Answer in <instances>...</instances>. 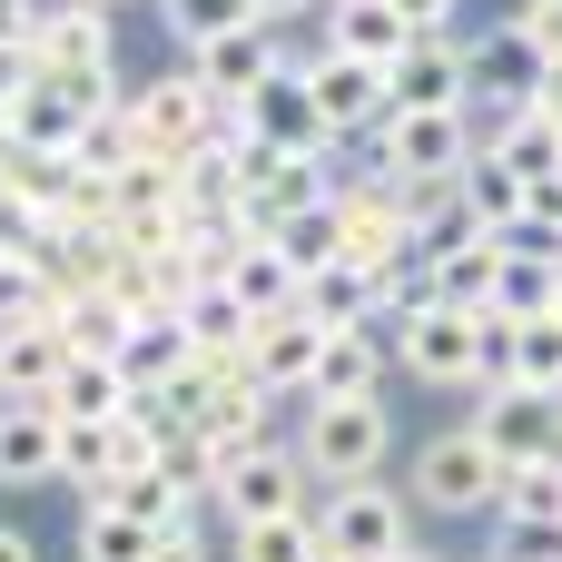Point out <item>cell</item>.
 <instances>
[{
  "label": "cell",
  "mask_w": 562,
  "mask_h": 562,
  "mask_svg": "<svg viewBox=\"0 0 562 562\" xmlns=\"http://www.w3.org/2000/svg\"><path fill=\"white\" fill-rule=\"evenodd\" d=\"M553 49L524 30V20H494V30H474L464 40V109H474V138L494 148V128L504 119H524V109H543V89H553Z\"/></svg>",
  "instance_id": "obj_1"
},
{
  "label": "cell",
  "mask_w": 562,
  "mask_h": 562,
  "mask_svg": "<svg viewBox=\"0 0 562 562\" xmlns=\"http://www.w3.org/2000/svg\"><path fill=\"white\" fill-rule=\"evenodd\" d=\"M296 454H306V484H326V494H346V484H385L395 405H385V395H356V405H296Z\"/></svg>",
  "instance_id": "obj_2"
},
{
  "label": "cell",
  "mask_w": 562,
  "mask_h": 562,
  "mask_svg": "<svg viewBox=\"0 0 562 562\" xmlns=\"http://www.w3.org/2000/svg\"><path fill=\"white\" fill-rule=\"evenodd\" d=\"M128 128H138V148H158V158H188V168H198V158H217L247 119H237L198 69H158L148 89H128Z\"/></svg>",
  "instance_id": "obj_3"
},
{
  "label": "cell",
  "mask_w": 562,
  "mask_h": 562,
  "mask_svg": "<svg viewBox=\"0 0 562 562\" xmlns=\"http://www.w3.org/2000/svg\"><path fill=\"white\" fill-rule=\"evenodd\" d=\"M405 504H415V514H445V524H464V514L494 524V504H504V454H494L474 425H445V435L415 445V464H405Z\"/></svg>",
  "instance_id": "obj_4"
},
{
  "label": "cell",
  "mask_w": 562,
  "mask_h": 562,
  "mask_svg": "<svg viewBox=\"0 0 562 562\" xmlns=\"http://www.w3.org/2000/svg\"><path fill=\"white\" fill-rule=\"evenodd\" d=\"M168 395H178V425H188V435H198V445H207L217 464L277 435V395H267V385H257L247 366H188V375H178Z\"/></svg>",
  "instance_id": "obj_5"
},
{
  "label": "cell",
  "mask_w": 562,
  "mask_h": 562,
  "mask_svg": "<svg viewBox=\"0 0 562 562\" xmlns=\"http://www.w3.org/2000/svg\"><path fill=\"white\" fill-rule=\"evenodd\" d=\"M484 158V138H474V109H395L375 138H366V168H385V178H464Z\"/></svg>",
  "instance_id": "obj_6"
},
{
  "label": "cell",
  "mask_w": 562,
  "mask_h": 562,
  "mask_svg": "<svg viewBox=\"0 0 562 562\" xmlns=\"http://www.w3.org/2000/svg\"><path fill=\"white\" fill-rule=\"evenodd\" d=\"M286 514H306V454H296V435H267V445H247V454L217 464V524L227 533L286 524Z\"/></svg>",
  "instance_id": "obj_7"
},
{
  "label": "cell",
  "mask_w": 562,
  "mask_h": 562,
  "mask_svg": "<svg viewBox=\"0 0 562 562\" xmlns=\"http://www.w3.org/2000/svg\"><path fill=\"white\" fill-rule=\"evenodd\" d=\"M336 217H346V257L356 267H375V277H405L415 267V207H405V188L385 168L336 178Z\"/></svg>",
  "instance_id": "obj_8"
},
{
  "label": "cell",
  "mask_w": 562,
  "mask_h": 562,
  "mask_svg": "<svg viewBox=\"0 0 562 562\" xmlns=\"http://www.w3.org/2000/svg\"><path fill=\"white\" fill-rule=\"evenodd\" d=\"M316 543L336 562H405L415 553V504L385 494V484H346L316 504Z\"/></svg>",
  "instance_id": "obj_9"
},
{
  "label": "cell",
  "mask_w": 562,
  "mask_h": 562,
  "mask_svg": "<svg viewBox=\"0 0 562 562\" xmlns=\"http://www.w3.org/2000/svg\"><path fill=\"white\" fill-rule=\"evenodd\" d=\"M395 375L405 385H435V395H474L484 385V316L425 306L415 326H395Z\"/></svg>",
  "instance_id": "obj_10"
},
{
  "label": "cell",
  "mask_w": 562,
  "mask_h": 562,
  "mask_svg": "<svg viewBox=\"0 0 562 562\" xmlns=\"http://www.w3.org/2000/svg\"><path fill=\"white\" fill-rule=\"evenodd\" d=\"M306 99H316V128H326L336 148H366V138L395 119V89H385V69H366V59H336V49H316V59H306Z\"/></svg>",
  "instance_id": "obj_11"
},
{
  "label": "cell",
  "mask_w": 562,
  "mask_h": 562,
  "mask_svg": "<svg viewBox=\"0 0 562 562\" xmlns=\"http://www.w3.org/2000/svg\"><path fill=\"white\" fill-rule=\"evenodd\" d=\"M464 425H474V435L504 454V474L553 464V454H562V395H533V385H484Z\"/></svg>",
  "instance_id": "obj_12"
},
{
  "label": "cell",
  "mask_w": 562,
  "mask_h": 562,
  "mask_svg": "<svg viewBox=\"0 0 562 562\" xmlns=\"http://www.w3.org/2000/svg\"><path fill=\"white\" fill-rule=\"evenodd\" d=\"M40 79H79V69H119V10L89 0H40V40H30Z\"/></svg>",
  "instance_id": "obj_13"
},
{
  "label": "cell",
  "mask_w": 562,
  "mask_h": 562,
  "mask_svg": "<svg viewBox=\"0 0 562 562\" xmlns=\"http://www.w3.org/2000/svg\"><path fill=\"white\" fill-rule=\"evenodd\" d=\"M484 385H533V395H562V316H484ZM474 385V395H484Z\"/></svg>",
  "instance_id": "obj_14"
},
{
  "label": "cell",
  "mask_w": 562,
  "mask_h": 562,
  "mask_svg": "<svg viewBox=\"0 0 562 562\" xmlns=\"http://www.w3.org/2000/svg\"><path fill=\"white\" fill-rule=\"evenodd\" d=\"M188 69H198L227 109H247L267 79H286V69H306V59H296V40H286L277 20H257V30H237V40H217V49H198Z\"/></svg>",
  "instance_id": "obj_15"
},
{
  "label": "cell",
  "mask_w": 562,
  "mask_h": 562,
  "mask_svg": "<svg viewBox=\"0 0 562 562\" xmlns=\"http://www.w3.org/2000/svg\"><path fill=\"white\" fill-rule=\"evenodd\" d=\"M316 356H326V326H316L306 306H296V316H257V336H247V375H257L277 405H306Z\"/></svg>",
  "instance_id": "obj_16"
},
{
  "label": "cell",
  "mask_w": 562,
  "mask_h": 562,
  "mask_svg": "<svg viewBox=\"0 0 562 562\" xmlns=\"http://www.w3.org/2000/svg\"><path fill=\"white\" fill-rule=\"evenodd\" d=\"M316 49L366 59V69H395V59L415 49V20H405L395 0H326V10H316Z\"/></svg>",
  "instance_id": "obj_17"
},
{
  "label": "cell",
  "mask_w": 562,
  "mask_h": 562,
  "mask_svg": "<svg viewBox=\"0 0 562 562\" xmlns=\"http://www.w3.org/2000/svg\"><path fill=\"white\" fill-rule=\"evenodd\" d=\"M385 366H395L385 326H336V336H326V356H316L306 405H356V395H385Z\"/></svg>",
  "instance_id": "obj_18"
},
{
  "label": "cell",
  "mask_w": 562,
  "mask_h": 562,
  "mask_svg": "<svg viewBox=\"0 0 562 562\" xmlns=\"http://www.w3.org/2000/svg\"><path fill=\"white\" fill-rule=\"evenodd\" d=\"M49 326H59V346H69V356L119 366V356H128V336H138V306H119L109 286H69V277H59V316H49Z\"/></svg>",
  "instance_id": "obj_19"
},
{
  "label": "cell",
  "mask_w": 562,
  "mask_h": 562,
  "mask_svg": "<svg viewBox=\"0 0 562 562\" xmlns=\"http://www.w3.org/2000/svg\"><path fill=\"white\" fill-rule=\"evenodd\" d=\"M59 484V415L49 405H0V494Z\"/></svg>",
  "instance_id": "obj_20"
},
{
  "label": "cell",
  "mask_w": 562,
  "mask_h": 562,
  "mask_svg": "<svg viewBox=\"0 0 562 562\" xmlns=\"http://www.w3.org/2000/svg\"><path fill=\"white\" fill-rule=\"evenodd\" d=\"M69 375L59 326H0V405H49Z\"/></svg>",
  "instance_id": "obj_21"
},
{
  "label": "cell",
  "mask_w": 562,
  "mask_h": 562,
  "mask_svg": "<svg viewBox=\"0 0 562 562\" xmlns=\"http://www.w3.org/2000/svg\"><path fill=\"white\" fill-rule=\"evenodd\" d=\"M385 89H395V109H464V40L454 30L445 40H415L385 69Z\"/></svg>",
  "instance_id": "obj_22"
},
{
  "label": "cell",
  "mask_w": 562,
  "mask_h": 562,
  "mask_svg": "<svg viewBox=\"0 0 562 562\" xmlns=\"http://www.w3.org/2000/svg\"><path fill=\"white\" fill-rule=\"evenodd\" d=\"M128 464H148L128 425H59V484H79V504H89V494H109Z\"/></svg>",
  "instance_id": "obj_23"
},
{
  "label": "cell",
  "mask_w": 562,
  "mask_h": 562,
  "mask_svg": "<svg viewBox=\"0 0 562 562\" xmlns=\"http://www.w3.org/2000/svg\"><path fill=\"white\" fill-rule=\"evenodd\" d=\"M425 277H435V306H454V316H494V286H504V237H464V247H445Z\"/></svg>",
  "instance_id": "obj_24"
},
{
  "label": "cell",
  "mask_w": 562,
  "mask_h": 562,
  "mask_svg": "<svg viewBox=\"0 0 562 562\" xmlns=\"http://www.w3.org/2000/svg\"><path fill=\"white\" fill-rule=\"evenodd\" d=\"M227 296L247 306V316H296L306 306V286H296V267L267 247V237H247L237 257H227Z\"/></svg>",
  "instance_id": "obj_25"
},
{
  "label": "cell",
  "mask_w": 562,
  "mask_h": 562,
  "mask_svg": "<svg viewBox=\"0 0 562 562\" xmlns=\"http://www.w3.org/2000/svg\"><path fill=\"white\" fill-rule=\"evenodd\" d=\"M306 316L336 336V326H375L385 316V277L375 267H356V257H336L326 277H306Z\"/></svg>",
  "instance_id": "obj_26"
},
{
  "label": "cell",
  "mask_w": 562,
  "mask_h": 562,
  "mask_svg": "<svg viewBox=\"0 0 562 562\" xmlns=\"http://www.w3.org/2000/svg\"><path fill=\"white\" fill-rule=\"evenodd\" d=\"M119 405H128V375H119V366H99V356H69V375H59L49 415H59V425H119Z\"/></svg>",
  "instance_id": "obj_27"
},
{
  "label": "cell",
  "mask_w": 562,
  "mask_h": 562,
  "mask_svg": "<svg viewBox=\"0 0 562 562\" xmlns=\"http://www.w3.org/2000/svg\"><path fill=\"white\" fill-rule=\"evenodd\" d=\"M267 247L296 267V286H306V277H326V267L346 257V217H336V198H326V207H306V217H286V227H267Z\"/></svg>",
  "instance_id": "obj_28"
},
{
  "label": "cell",
  "mask_w": 562,
  "mask_h": 562,
  "mask_svg": "<svg viewBox=\"0 0 562 562\" xmlns=\"http://www.w3.org/2000/svg\"><path fill=\"white\" fill-rule=\"evenodd\" d=\"M198 366V346H188V326L178 316H138V336H128V356H119V375L128 385H178Z\"/></svg>",
  "instance_id": "obj_29"
},
{
  "label": "cell",
  "mask_w": 562,
  "mask_h": 562,
  "mask_svg": "<svg viewBox=\"0 0 562 562\" xmlns=\"http://www.w3.org/2000/svg\"><path fill=\"white\" fill-rule=\"evenodd\" d=\"M562 306V257H533V247H504V286H494V316H553Z\"/></svg>",
  "instance_id": "obj_30"
},
{
  "label": "cell",
  "mask_w": 562,
  "mask_h": 562,
  "mask_svg": "<svg viewBox=\"0 0 562 562\" xmlns=\"http://www.w3.org/2000/svg\"><path fill=\"white\" fill-rule=\"evenodd\" d=\"M524 198H533V188H524L494 148L464 168V207H474V227H484V237H514V227H524Z\"/></svg>",
  "instance_id": "obj_31"
},
{
  "label": "cell",
  "mask_w": 562,
  "mask_h": 562,
  "mask_svg": "<svg viewBox=\"0 0 562 562\" xmlns=\"http://www.w3.org/2000/svg\"><path fill=\"white\" fill-rule=\"evenodd\" d=\"M158 20H168V40L198 59V49H217V40L257 30V0H158Z\"/></svg>",
  "instance_id": "obj_32"
},
{
  "label": "cell",
  "mask_w": 562,
  "mask_h": 562,
  "mask_svg": "<svg viewBox=\"0 0 562 562\" xmlns=\"http://www.w3.org/2000/svg\"><path fill=\"white\" fill-rule=\"evenodd\" d=\"M494 158H504L524 188H543V178H562V128L543 119V109H524V119H504V128H494Z\"/></svg>",
  "instance_id": "obj_33"
},
{
  "label": "cell",
  "mask_w": 562,
  "mask_h": 562,
  "mask_svg": "<svg viewBox=\"0 0 562 562\" xmlns=\"http://www.w3.org/2000/svg\"><path fill=\"white\" fill-rule=\"evenodd\" d=\"M89 504H109V514H128V524H148V533H168V524H188V504H178V484L158 474V464H128L109 494H89Z\"/></svg>",
  "instance_id": "obj_34"
},
{
  "label": "cell",
  "mask_w": 562,
  "mask_h": 562,
  "mask_svg": "<svg viewBox=\"0 0 562 562\" xmlns=\"http://www.w3.org/2000/svg\"><path fill=\"white\" fill-rule=\"evenodd\" d=\"M79 562H158V533L148 524H128V514H109V504H79Z\"/></svg>",
  "instance_id": "obj_35"
},
{
  "label": "cell",
  "mask_w": 562,
  "mask_h": 562,
  "mask_svg": "<svg viewBox=\"0 0 562 562\" xmlns=\"http://www.w3.org/2000/svg\"><path fill=\"white\" fill-rule=\"evenodd\" d=\"M316 514H286V524H247V533H227V562H316Z\"/></svg>",
  "instance_id": "obj_36"
},
{
  "label": "cell",
  "mask_w": 562,
  "mask_h": 562,
  "mask_svg": "<svg viewBox=\"0 0 562 562\" xmlns=\"http://www.w3.org/2000/svg\"><path fill=\"white\" fill-rule=\"evenodd\" d=\"M128 158H138V128H128V109L89 119V128H79V148H69V168H79V178H99V188H109Z\"/></svg>",
  "instance_id": "obj_37"
},
{
  "label": "cell",
  "mask_w": 562,
  "mask_h": 562,
  "mask_svg": "<svg viewBox=\"0 0 562 562\" xmlns=\"http://www.w3.org/2000/svg\"><path fill=\"white\" fill-rule=\"evenodd\" d=\"M30 89H40V59H30V49H0V119H10Z\"/></svg>",
  "instance_id": "obj_38"
},
{
  "label": "cell",
  "mask_w": 562,
  "mask_h": 562,
  "mask_svg": "<svg viewBox=\"0 0 562 562\" xmlns=\"http://www.w3.org/2000/svg\"><path fill=\"white\" fill-rule=\"evenodd\" d=\"M158 562H207V514L168 524V533H158Z\"/></svg>",
  "instance_id": "obj_39"
},
{
  "label": "cell",
  "mask_w": 562,
  "mask_h": 562,
  "mask_svg": "<svg viewBox=\"0 0 562 562\" xmlns=\"http://www.w3.org/2000/svg\"><path fill=\"white\" fill-rule=\"evenodd\" d=\"M40 40V0H0V49H30Z\"/></svg>",
  "instance_id": "obj_40"
},
{
  "label": "cell",
  "mask_w": 562,
  "mask_h": 562,
  "mask_svg": "<svg viewBox=\"0 0 562 562\" xmlns=\"http://www.w3.org/2000/svg\"><path fill=\"white\" fill-rule=\"evenodd\" d=\"M395 10H405V20H415V40H445V30H454V10H464V0H395Z\"/></svg>",
  "instance_id": "obj_41"
},
{
  "label": "cell",
  "mask_w": 562,
  "mask_h": 562,
  "mask_svg": "<svg viewBox=\"0 0 562 562\" xmlns=\"http://www.w3.org/2000/svg\"><path fill=\"white\" fill-rule=\"evenodd\" d=\"M514 20H524V30H533V40H543V49H553V59H562V0H524Z\"/></svg>",
  "instance_id": "obj_42"
},
{
  "label": "cell",
  "mask_w": 562,
  "mask_h": 562,
  "mask_svg": "<svg viewBox=\"0 0 562 562\" xmlns=\"http://www.w3.org/2000/svg\"><path fill=\"white\" fill-rule=\"evenodd\" d=\"M0 562H40V543H30L20 524H0Z\"/></svg>",
  "instance_id": "obj_43"
},
{
  "label": "cell",
  "mask_w": 562,
  "mask_h": 562,
  "mask_svg": "<svg viewBox=\"0 0 562 562\" xmlns=\"http://www.w3.org/2000/svg\"><path fill=\"white\" fill-rule=\"evenodd\" d=\"M296 10H326V0H257V20H277V30H286Z\"/></svg>",
  "instance_id": "obj_44"
},
{
  "label": "cell",
  "mask_w": 562,
  "mask_h": 562,
  "mask_svg": "<svg viewBox=\"0 0 562 562\" xmlns=\"http://www.w3.org/2000/svg\"><path fill=\"white\" fill-rule=\"evenodd\" d=\"M514 562H562V543H553V553H514Z\"/></svg>",
  "instance_id": "obj_45"
},
{
  "label": "cell",
  "mask_w": 562,
  "mask_h": 562,
  "mask_svg": "<svg viewBox=\"0 0 562 562\" xmlns=\"http://www.w3.org/2000/svg\"><path fill=\"white\" fill-rule=\"evenodd\" d=\"M89 10H128V0H89Z\"/></svg>",
  "instance_id": "obj_46"
},
{
  "label": "cell",
  "mask_w": 562,
  "mask_h": 562,
  "mask_svg": "<svg viewBox=\"0 0 562 562\" xmlns=\"http://www.w3.org/2000/svg\"><path fill=\"white\" fill-rule=\"evenodd\" d=\"M405 562H435V553H405Z\"/></svg>",
  "instance_id": "obj_47"
},
{
  "label": "cell",
  "mask_w": 562,
  "mask_h": 562,
  "mask_svg": "<svg viewBox=\"0 0 562 562\" xmlns=\"http://www.w3.org/2000/svg\"><path fill=\"white\" fill-rule=\"evenodd\" d=\"M316 562H336V553H316Z\"/></svg>",
  "instance_id": "obj_48"
},
{
  "label": "cell",
  "mask_w": 562,
  "mask_h": 562,
  "mask_svg": "<svg viewBox=\"0 0 562 562\" xmlns=\"http://www.w3.org/2000/svg\"><path fill=\"white\" fill-rule=\"evenodd\" d=\"M494 562H514V553H494Z\"/></svg>",
  "instance_id": "obj_49"
},
{
  "label": "cell",
  "mask_w": 562,
  "mask_h": 562,
  "mask_svg": "<svg viewBox=\"0 0 562 562\" xmlns=\"http://www.w3.org/2000/svg\"><path fill=\"white\" fill-rule=\"evenodd\" d=\"M553 316H562V306H553Z\"/></svg>",
  "instance_id": "obj_50"
}]
</instances>
